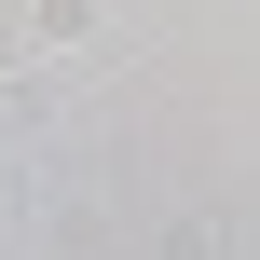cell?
<instances>
[{
    "instance_id": "cell-1",
    "label": "cell",
    "mask_w": 260,
    "mask_h": 260,
    "mask_svg": "<svg viewBox=\"0 0 260 260\" xmlns=\"http://www.w3.org/2000/svg\"><path fill=\"white\" fill-rule=\"evenodd\" d=\"M27 27H41V41H69V55H82V41H96V0H27Z\"/></svg>"
}]
</instances>
